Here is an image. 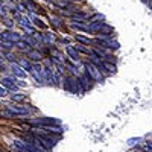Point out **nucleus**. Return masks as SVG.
<instances>
[{"label":"nucleus","instance_id":"nucleus-1","mask_svg":"<svg viewBox=\"0 0 152 152\" xmlns=\"http://www.w3.org/2000/svg\"><path fill=\"white\" fill-rule=\"evenodd\" d=\"M85 70H87V75H90V78L93 81H102V73H100L99 67L93 62H87L85 64Z\"/></svg>","mask_w":152,"mask_h":152},{"label":"nucleus","instance_id":"nucleus-2","mask_svg":"<svg viewBox=\"0 0 152 152\" xmlns=\"http://www.w3.org/2000/svg\"><path fill=\"white\" fill-rule=\"evenodd\" d=\"M66 90H69L72 93H82L84 91L81 88L79 79H75V78H66Z\"/></svg>","mask_w":152,"mask_h":152},{"label":"nucleus","instance_id":"nucleus-3","mask_svg":"<svg viewBox=\"0 0 152 152\" xmlns=\"http://www.w3.org/2000/svg\"><path fill=\"white\" fill-rule=\"evenodd\" d=\"M31 125L34 126H59V120L58 119H52V117H43V119H37V120H32Z\"/></svg>","mask_w":152,"mask_h":152},{"label":"nucleus","instance_id":"nucleus-4","mask_svg":"<svg viewBox=\"0 0 152 152\" xmlns=\"http://www.w3.org/2000/svg\"><path fill=\"white\" fill-rule=\"evenodd\" d=\"M15 117H24V116H29V108L26 107H20V105H8L6 107Z\"/></svg>","mask_w":152,"mask_h":152},{"label":"nucleus","instance_id":"nucleus-5","mask_svg":"<svg viewBox=\"0 0 152 152\" xmlns=\"http://www.w3.org/2000/svg\"><path fill=\"white\" fill-rule=\"evenodd\" d=\"M0 38L5 41H11V43H15L20 40V35L15 34V32H12V31H3L2 34H0Z\"/></svg>","mask_w":152,"mask_h":152},{"label":"nucleus","instance_id":"nucleus-6","mask_svg":"<svg viewBox=\"0 0 152 152\" xmlns=\"http://www.w3.org/2000/svg\"><path fill=\"white\" fill-rule=\"evenodd\" d=\"M32 73H34V76H35V79L40 82V84H44V82H46V79H44V72H43V67H41V66L35 64L34 69H32Z\"/></svg>","mask_w":152,"mask_h":152},{"label":"nucleus","instance_id":"nucleus-7","mask_svg":"<svg viewBox=\"0 0 152 152\" xmlns=\"http://www.w3.org/2000/svg\"><path fill=\"white\" fill-rule=\"evenodd\" d=\"M0 82H2V85H3V87H6L8 90H12V91H15L17 88H18L17 81H15L14 78H3Z\"/></svg>","mask_w":152,"mask_h":152},{"label":"nucleus","instance_id":"nucleus-8","mask_svg":"<svg viewBox=\"0 0 152 152\" xmlns=\"http://www.w3.org/2000/svg\"><path fill=\"white\" fill-rule=\"evenodd\" d=\"M12 73H14L17 78H20V79L26 78V70H24L20 64H12Z\"/></svg>","mask_w":152,"mask_h":152},{"label":"nucleus","instance_id":"nucleus-9","mask_svg":"<svg viewBox=\"0 0 152 152\" xmlns=\"http://www.w3.org/2000/svg\"><path fill=\"white\" fill-rule=\"evenodd\" d=\"M79 82H81V85H82V90H87V88H91V78H90V75H84V76H81L79 78Z\"/></svg>","mask_w":152,"mask_h":152},{"label":"nucleus","instance_id":"nucleus-10","mask_svg":"<svg viewBox=\"0 0 152 152\" xmlns=\"http://www.w3.org/2000/svg\"><path fill=\"white\" fill-rule=\"evenodd\" d=\"M66 52H67V55H69L70 59H73V61H76V62L79 61V52H78V50H76L75 47L67 46V47H66Z\"/></svg>","mask_w":152,"mask_h":152},{"label":"nucleus","instance_id":"nucleus-11","mask_svg":"<svg viewBox=\"0 0 152 152\" xmlns=\"http://www.w3.org/2000/svg\"><path fill=\"white\" fill-rule=\"evenodd\" d=\"M12 146L15 148L17 152H28V145L23 143L21 140H17V138H15L14 142H12Z\"/></svg>","mask_w":152,"mask_h":152},{"label":"nucleus","instance_id":"nucleus-12","mask_svg":"<svg viewBox=\"0 0 152 152\" xmlns=\"http://www.w3.org/2000/svg\"><path fill=\"white\" fill-rule=\"evenodd\" d=\"M102 69H105L108 73H114L116 72V66L113 64V61H102V66H100Z\"/></svg>","mask_w":152,"mask_h":152},{"label":"nucleus","instance_id":"nucleus-13","mask_svg":"<svg viewBox=\"0 0 152 152\" xmlns=\"http://www.w3.org/2000/svg\"><path fill=\"white\" fill-rule=\"evenodd\" d=\"M38 137H40L41 140H43V142H44V143H46L47 146H50V148H53V146H55V143H56V142L53 140V138L50 137V135H46V134H40Z\"/></svg>","mask_w":152,"mask_h":152},{"label":"nucleus","instance_id":"nucleus-14","mask_svg":"<svg viewBox=\"0 0 152 152\" xmlns=\"http://www.w3.org/2000/svg\"><path fill=\"white\" fill-rule=\"evenodd\" d=\"M14 44H15V47H17V49H20V50H26V52L29 50V46H31L26 40H21V38H20L18 41H15Z\"/></svg>","mask_w":152,"mask_h":152},{"label":"nucleus","instance_id":"nucleus-15","mask_svg":"<svg viewBox=\"0 0 152 152\" xmlns=\"http://www.w3.org/2000/svg\"><path fill=\"white\" fill-rule=\"evenodd\" d=\"M28 56H29L32 61H40V59L43 58V56H41V53L38 52V50H31V49L28 50Z\"/></svg>","mask_w":152,"mask_h":152},{"label":"nucleus","instance_id":"nucleus-16","mask_svg":"<svg viewBox=\"0 0 152 152\" xmlns=\"http://www.w3.org/2000/svg\"><path fill=\"white\" fill-rule=\"evenodd\" d=\"M14 14H15V12H14ZM15 18L20 21L21 26H24V28H29V26H31V20H29V18H26V17H21L20 14H15Z\"/></svg>","mask_w":152,"mask_h":152},{"label":"nucleus","instance_id":"nucleus-17","mask_svg":"<svg viewBox=\"0 0 152 152\" xmlns=\"http://www.w3.org/2000/svg\"><path fill=\"white\" fill-rule=\"evenodd\" d=\"M20 66H21L24 70H28V72H32V69H34V66L31 64L29 61H26V59H20Z\"/></svg>","mask_w":152,"mask_h":152},{"label":"nucleus","instance_id":"nucleus-18","mask_svg":"<svg viewBox=\"0 0 152 152\" xmlns=\"http://www.w3.org/2000/svg\"><path fill=\"white\" fill-rule=\"evenodd\" d=\"M24 97H26V96H24L23 93H14V94H11V99L14 100V102H23Z\"/></svg>","mask_w":152,"mask_h":152},{"label":"nucleus","instance_id":"nucleus-19","mask_svg":"<svg viewBox=\"0 0 152 152\" xmlns=\"http://www.w3.org/2000/svg\"><path fill=\"white\" fill-rule=\"evenodd\" d=\"M76 41H79L82 44H91V40L87 37H82V35H76Z\"/></svg>","mask_w":152,"mask_h":152},{"label":"nucleus","instance_id":"nucleus-20","mask_svg":"<svg viewBox=\"0 0 152 152\" xmlns=\"http://www.w3.org/2000/svg\"><path fill=\"white\" fill-rule=\"evenodd\" d=\"M23 5H24V8H29V11L37 9V6H35V3L32 2V0H23Z\"/></svg>","mask_w":152,"mask_h":152},{"label":"nucleus","instance_id":"nucleus-21","mask_svg":"<svg viewBox=\"0 0 152 152\" xmlns=\"http://www.w3.org/2000/svg\"><path fill=\"white\" fill-rule=\"evenodd\" d=\"M75 49L78 50V52H81V53H87V55H91V52L88 50L87 47H84V46H81V44H76L75 46Z\"/></svg>","mask_w":152,"mask_h":152},{"label":"nucleus","instance_id":"nucleus-22","mask_svg":"<svg viewBox=\"0 0 152 152\" xmlns=\"http://www.w3.org/2000/svg\"><path fill=\"white\" fill-rule=\"evenodd\" d=\"M142 142V138L140 137H134V138H129L128 140V146H135V145H138Z\"/></svg>","mask_w":152,"mask_h":152},{"label":"nucleus","instance_id":"nucleus-23","mask_svg":"<svg viewBox=\"0 0 152 152\" xmlns=\"http://www.w3.org/2000/svg\"><path fill=\"white\" fill-rule=\"evenodd\" d=\"M44 43H49V44L55 43V37H53L52 34H46V35H44Z\"/></svg>","mask_w":152,"mask_h":152},{"label":"nucleus","instance_id":"nucleus-24","mask_svg":"<svg viewBox=\"0 0 152 152\" xmlns=\"http://www.w3.org/2000/svg\"><path fill=\"white\" fill-rule=\"evenodd\" d=\"M0 116H2V117H8V119H12V117H15L14 114H12V113H11V111H9L8 108H6V110H3L2 113H0Z\"/></svg>","mask_w":152,"mask_h":152},{"label":"nucleus","instance_id":"nucleus-25","mask_svg":"<svg viewBox=\"0 0 152 152\" xmlns=\"http://www.w3.org/2000/svg\"><path fill=\"white\" fill-rule=\"evenodd\" d=\"M34 23L37 24L38 28H41V29H46V24H44V23H43V21H41L40 18H38V17H34Z\"/></svg>","mask_w":152,"mask_h":152},{"label":"nucleus","instance_id":"nucleus-26","mask_svg":"<svg viewBox=\"0 0 152 152\" xmlns=\"http://www.w3.org/2000/svg\"><path fill=\"white\" fill-rule=\"evenodd\" d=\"M26 145H28V143H26ZM28 152H43V151H41L40 148H37V146H34V145L29 143V145H28Z\"/></svg>","mask_w":152,"mask_h":152},{"label":"nucleus","instance_id":"nucleus-27","mask_svg":"<svg viewBox=\"0 0 152 152\" xmlns=\"http://www.w3.org/2000/svg\"><path fill=\"white\" fill-rule=\"evenodd\" d=\"M8 94V88L3 87V85H0V97H5Z\"/></svg>","mask_w":152,"mask_h":152},{"label":"nucleus","instance_id":"nucleus-28","mask_svg":"<svg viewBox=\"0 0 152 152\" xmlns=\"http://www.w3.org/2000/svg\"><path fill=\"white\" fill-rule=\"evenodd\" d=\"M24 40H26L31 46H35V44H37V40H34L32 37H28V35H26V37H24Z\"/></svg>","mask_w":152,"mask_h":152},{"label":"nucleus","instance_id":"nucleus-29","mask_svg":"<svg viewBox=\"0 0 152 152\" xmlns=\"http://www.w3.org/2000/svg\"><path fill=\"white\" fill-rule=\"evenodd\" d=\"M3 23H5V26H8V28H12V24H14L11 18H6V17L3 18Z\"/></svg>","mask_w":152,"mask_h":152},{"label":"nucleus","instance_id":"nucleus-30","mask_svg":"<svg viewBox=\"0 0 152 152\" xmlns=\"http://www.w3.org/2000/svg\"><path fill=\"white\" fill-rule=\"evenodd\" d=\"M145 151H148V152H152V143H151V142L145 145Z\"/></svg>","mask_w":152,"mask_h":152},{"label":"nucleus","instance_id":"nucleus-31","mask_svg":"<svg viewBox=\"0 0 152 152\" xmlns=\"http://www.w3.org/2000/svg\"><path fill=\"white\" fill-rule=\"evenodd\" d=\"M0 15H5V8H3V5H0Z\"/></svg>","mask_w":152,"mask_h":152},{"label":"nucleus","instance_id":"nucleus-32","mask_svg":"<svg viewBox=\"0 0 152 152\" xmlns=\"http://www.w3.org/2000/svg\"><path fill=\"white\" fill-rule=\"evenodd\" d=\"M73 2H82V0H73Z\"/></svg>","mask_w":152,"mask_h":152},{"label":"nucleus","instance_id":"nucleus-33","mask_svg":"<svg viewBox=\"0 0 152 152\" xmlns=\"http://www.w3.org/2000/svg\"><path fill=\"white\" fill-rule=\"evenodd\" d=\"M0 5H3V0H0Z\"/></svg>","mask_w":152,"mask_h":152}]
</instances>
